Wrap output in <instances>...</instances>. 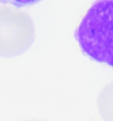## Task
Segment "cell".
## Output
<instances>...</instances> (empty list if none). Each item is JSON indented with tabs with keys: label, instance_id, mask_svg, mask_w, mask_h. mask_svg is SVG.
<instances>
[{
	"label": "cell",
	"instance_id": "obj_5",
	"mask_svg": "<svg viewBox=\"0 0 113 121\" xmlns=\"http://www.w3.org/2000/svg\"><path fill=\"white\" fill-rule=\"evenodd\" d=\"M26 121H39V120H35V119H28V120H26Z\"/></svg>",
	"mask_w": 113,
	"mask_h": 121
},
{
	"label": "cell",
	"instance_id": "obj_3",
	"mask_svg": "<svg viewBox=\"0 0 113 121\" xmlns=\"http://www.w3.org/2000/svg\"><path fill=\"white\" fill-rule=\"evenodd\" d=\"M97 108L103 121H113V81L107 84L99 92Z\"/></svg>",
	"mask_w": 113,
	"mask_h": 121
},
{
	"label": "cell",
	"instance_id": "obj_1",
	"mask_svg": "<svg viewBox=\"0 0 113 121\" xmlns=\"http://www.w3.org/2000/svg\"><path fill=\"white\" fill-rule=\"evenodd\" d=\"M74 37L87 56L113 68V0H96L77 27Z\"/></svg>",
	"mask_w": 113,
	"mask_h": 121
},
{
	"label": "cell",
	"instance_id": "obj_2",
	"mask_svg": "<svg viewBox=\"0 0 113 121\" xmlns=\"http://www.w3.org/2000/svg\"><path fill=\"white\" fill-rule=\"evenodd\" d=\"M34 38V24L23 11L1 5L0 53L3 57L17 56L30 47Z\"/></svg>",
	"mask_w": 113,
	"mask_h": 121
},
{
	"label": "cell",
	"instance_id": "obj_4",
	"mask_svg": "<svg viewBox=\"0 0 113 121\" xmlns=\"http://www.w3.org/2000/svg\"><path fill=\"white\" fill-rule=\"evenodd\" d=\"M0 1H1L2 4H10L16 7H22V6H26V5L36 4L41 0H0Z\"/></svg>",
	"mask_w": 113,
	"mask_h": 121
}]
</instances>
